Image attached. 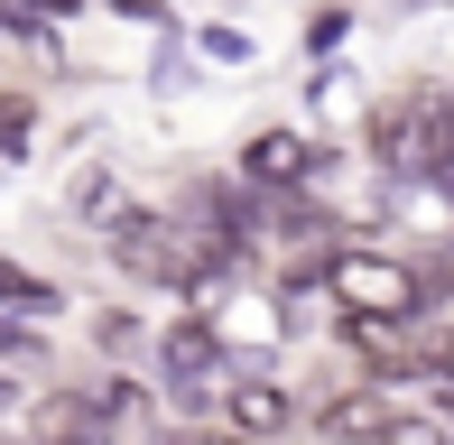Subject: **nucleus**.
<instances>
[{"instance_id": "1", "label": "nucleus", "mask_w": 454, "mask_h": 445, "mask_svg": "<svg viewBox=\"0 0 454 445\" xmlns=\"http://www.w3.org/2000/svg\"><path fill=\"white\" fill-rule=\"evenodd\" d=\"M325 297H343V316H418L427 307V269H408V260L389 251H334L325 260Z\"/></svg>"}, {"instance_id": "2", "label": "nucleus", "mask_w": 454, "mask_h": 445, "mask_svg": "<svg viewBox=\"0 0 454 445\" xmlns=\"http://www.w3.org/2000/svg\"><path fill=\"white\" fill-rule=\"evenodd\" d=\"M112 260H121V269H139V278H158V288L204 278V260L185 251V232H176L168 214H149V205H121V214H112Z\"/></svg>"}, {"instance_id": "3", "label": "nucleus", "mask_w": 454, "mask_h": 445, "mask_svg": "<svg viewBox=\"0 0 454 445\" xmlns=\"http://www.w3.org/2000/svg\"><path fill=\"white\" fill-rule=\"evenodd\" d=\"M223 418H232V436L270 445V436H278V427H287L297 409H287V390H278L270 371H232V390H223Z\"/></svg>"}, {"instance_id": "4", "label": "nucleus", "mask_w": 454, "mask_h": 445, "mask_svg": "<svg viewBox=\"0 0 454 445\" xmlns=\"http://www.w3.org/2000/svg\"><path fill=\"white\" fill-rule=\"evenodd\" d=\"M168 380H176V399H204V380L223 371V334L204 325V316H185V325H168Z\"/></svg>"}, {"instance_id": "5", "label": "nucleus", "mask_w": 454, "mask_h": 445, "mask_svg": "<svg viewBox=\"0 0 454 445\" xmlns=\"http://www.w3.org/2000/svg\"><path fill=\"white\" fill-rule=\"evenodd\" d=\"M241 176H251V186H297V176H316V149H306L297 130H260L251 149H241Z\"/></svg>"}, {"instance_id": "6", "label": "nucleus", "mask_w": 454, "mask_h": 445, "mask_svg": "<svg viewBox=\"0 0 454 445\" xmlns=\"http://www.w3.org/2000/svg\"><path fill=\"white\" fill-rule=\"evenodd\" d=\"M316 427L343 436V445H353V436L371 445V436L389 427V399H380V390H343V399H325V409H316Z\"/></svg>"}, {"instance_id": "7", "label": "nucleus", "mask_w": 454, "mask_h": 445, "mask_svg": "<svg viewBox=\"0 0 454 445\" xmlns=\"http://www.w3.org/2000/svg\"><path fill=\"white\" fill-rule=\"evenodd\" d=\"M0 307H10V316H47L56 288H47L37 269H19V260H0Z\"/></svg>"}, {"instance_id": "8", "label": "nucleus", "mask_w": 454, "mask_h": 445, "mask_svg": "<svg viewBox=\"0 0 454 445\" xmlns=\"http://www.w3.org/2000/svg\"><path fill=\"white\" fill-rule=\"evenodd\" d=\"M28 371H47V343L19 334V325H0V380H28Z\"/></svg>"}, {"instance_id": "9", "label": "nucleus", "mask_w": 454, "mask_h": 445, "mask_svg": "<svg viewBox=\"0 0 454 445\" xmlns=\"http://www.w3.org/2000/svg\"><path fill=\"white\" fill-rule=\"evenodd\" d=\"M371 445H454V427H445V418H389Z\"/></svg>"}]
</instances>
